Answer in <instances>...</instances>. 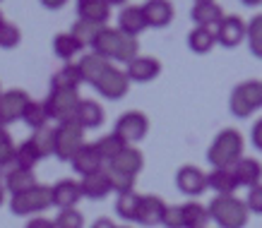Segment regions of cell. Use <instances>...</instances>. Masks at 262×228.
Segmentation results:
<instances>
[{"mask_svg": "<svg viewBox=\"0 0 262 228\" xmlns=\"http://www.w3.org/2000/svg\"><path fill=\"white\" fill-rule=\"evenodd\" d=\"M92 53L101 55L103 60H116V63H130L140 55V43L137 39H130L118 29H111L108 24L99 29L94 43H92Z\"/></svg>", "mask_w": 262, "mask_h": 228, "instance_id": "6da1fadb", "label": "cell"}, {"mask_svg": "<svg viewBox=\"0 0 262 228\" xmlns=\"http://www.w3.org/2000/svg\"><path fill=\"white\" fill-rule=\"evenodd\" d=\"M243 158V137L238 130L226 127L214 137L207 149V161L214 168H231Z\"/></svg>", "mask_w": 262, "mask_h": 228, "instance_id": "7a4b0ae2", "label": "cell"}, {"mask_svg": "<svg viewBox=\"0 0 262 228\" xmlns=\"http://www.w3.org/2000/svg\"><path fill=\"white\" fill-rule=\"evenodd\" d=\"M207 214L209 221H214L219 228H246L250 216L246 202L233 195H216L207 207Z\"/></svg>", "mask_w": 262, "mask_h": 228, "instance_id": "3957f363", "label": "cell"}, {"mask_svg": "<svg viewBox=\"0 0 262 228\" xmlns=\"http://www.w3.org/2000/svg\"><path fill=\"white\" fill-rule=\"evenodd\" d=\"M80 92H70V89H51L48 99L43 101V108L48 113V120L60 123H70L75 120L77 106H80Z\"/></svg>", "mask_w": 262, "mask_h": 228, "instance_id": "277c9868", "label": "cell"}, {"mask_svg": "<svg viewBox=\"0 0 262 228\" xmlns=\"http://www.w3.org/2000/svg\"><path fill=\"white\" fill-rule=\"evenodd\" d=\"M82 144H84V130L75 120L60 123L58 127H53V156L56 158L70 161Z\"/></svg>", "mask_w": 262, "mask_h": 228, "instance_id": "5b68a950", "label": "cell"}, {"mask_svg": "<svg viewBox=\"0 0 262 228\" xmlns=\"http://www.w3.org/2000/svg\"><path fill=\"white\" fill-rule=\"evenodd\" d=\"M48 207H51V188L46 185H36L22 195L10 197V212L15 216H36Z\"/></svg>", "mask_w": 262, "mask_h": 228, "instance_id": "8992f818", "label": "cell"}, {"mask_svg": "<svg viewBox=\"0 0 262 228\" xmlns=\"http://www.w3.org/2000/svg\"><path fill=\"white\" fill-rule=\"evenodd\" d=\"M149 132V118L140 113V110H127L118 118L116 127H113V134L118 137L125 147H133L137 142H142Z\"/></svg>", "mask_w": 262, "mask_h": 228, "instance_id": "52a82bcc", "label": "cell"}, {"mask_svg": "<svg viewBox=\"0 0 262 228\" xmlns=\"http://www.w3.org/2000/svg\"><path fill=\"white\" fill-rule=\"evenodd\" d=\"M32 101L22 89H10L0 94V127H8L17 120H22V113L27 103Z\"/></svg>", "mask_w": 262, "mask_h": 228, "instance_id": "ba28073f", "label": "cell"}, {"mask_svg": "<svg viewBox=\"0 0 262 228\" xmlns=\"http://www.w3.org/2000/svg\"><path fill=\"white\" fill-rule=\"evenodd\" d=\"M246 39V22L238 15H224V19L214 27V41L222 48H236Z\"/></svg>", "mask_w": 262, "mask_h": 228, "instance_id": "9c48e42d", "label": "cell"}, {"mask_svg": "<svg viewBox=\"0 0 262 228\" xmlns=\"http://www.w3.org/2000/svg\"><path fill=\"white\" fill-rule=\"evenodd\" d=\"M94 89L103 99H108V101H120V99L130 92V82H127L125 72L111 65L108 70L103 72V77L94 84Z\"/></svg>", "mask_w": 262, "mask_h": 228, "instance_id": "30bf717a", "label": "cell"}, {"mask_svg": "<svg viewBox=\"0 0 262 228\" xmlns=\"http://www.w3.org/2000/svg\"><path fill=\"white\" fill-rule=\"evenodd\" d=\"M125 77L127 82H137V84H147V82H154L161 72V63L151 55H137L135 60H130L125 65Z\"/></svg>", "mask_w": 262, "mask_h": 228, "instance_id": "8fae6325", "label": "cell"}, {"mask_svg": "<svg viewBox=\"0 0 262 228\" xmlns=\"http://www.w3.org/2000/svg\"><path fill=\"white\" fill-rule=\"evenodd\" d=\"M176 185L183 195L200 197L207 190V173H202L198 166H181L176 173Z\"/></svg>", "mask_w": 262, "mask_h": 228, "instance_id": "7c38bea8", "label": "cell"}, {"mask_svg": "<svg viewBox=\"0 0 262 228\" xmlns=\"http://www.w3.org/2000/svg\"><path fill=\"white\" fill-rule=\"evenodd\" d=\"M82 199L80 192V183L77 180H58L56 185H51V207L58 209H75V204Z\"/></svg>", "mask_w": 262, "mask_h": 228, "instance_id": "4fadbf2b", "label": "cell"}, {"mask_svg": "<svg viewBox=\"0 0 262 228\" xmlns=\"http://www.w3.org/2000/svg\"><path fill=\"white\" fill-rule=\"evenodd\" d=\"M70 166H72V171H75L77 175H82V178L106 168L103 161L99 158V154H96L94 144H82L80 149L75 151V156L70 158Z\"/></svg>", "mask_w": 262, "mask_h": 228, "instance_id": "5bb4252c", "label": "cell"}, {"mask_svg": "<svg viewBox=\"0 0 262 228\" xmlns=\"http://www.w3.org/2000/svg\"><path fill=\"white\" fill-rule=\"evenodd\" d=\"M106 168H111V171H116V173L130 175V178H137V173L144 168V156L137 147H125V149L120 151L118 156L113 158Z\"/></svg>", "mask_w": 262, "mask_h": 228, "instance_id": "9a60e30c", "label": "cell"}, {"mask_svg": "<svg viewBox=\"0 0 262 228\" xmlns=\"http://www.w3.org/2000/svg\"><path fill=\"white\" fill-rule=\"evenodd\" d=\"M231 173L236 178V185L238 188H255L260 185L262 180V166L257 158H250V156H243L236 166H231Z\"/></svg>", "mask_w": 262, "mask_h": 228, "instance_id": "2e32d148", "label": "cell"}, {"mask_svg": "<svg viewBox=\"0 0 262 228\" xmlns=\"http://www.w3.org/2000/svg\"><path fill=\"white\" fill-rule=\"evenodd\" d=\"M190 17L195 27H202V29H214L216 24L224 19V10L222 5H216L212 0H198L190 10Z\"/></svg>", "mask_w": 262, "mask_h": 228, "instance_id": "e0dca14e", "label": "cell"}, {"mask_svg": "<svg viewBox=\"0 0 262 228\" xmlns=\"http://www.w3.org/2000/svg\"><path fill=\"white\" fill-rule=\"evenodd\" d=\"M142 15L144 22H147V29H161V27H168L171 19H173V5L166 3V0H149L142 5Z\"/></svg>", "mask_w": 262, "mask_h": 228, "instance_id": "ac0fdd59", "label": "cell"}, {"mask_svg": "<svg viewBox=\"0 0 262 228\" xmlns=\"http://www.w3.org/2000/svg\"><path fill=\"white\" fill-rule=\"evenodd\" d=\"M164 199L157 195H144L140 199V207H137V216L135 223H142V226H161V216H164Z\"/></svg>", "mask_w": 262, "mask_h": 228, "instance_id": "d6986e66", "label": "cell"}, {"mask_svg": "<svg viewBox=\"0 0 262 228\" xmlns=\"http://www.w3.org/2000/svg\"><path fill=\"white\" fill-rule=\"evenodd\" d=\"M77 17L82 22L106 27L108 17H111V3H106V0H80L77 3Z\"/></svg>", "mask_w": 262, "mask_h": 228, "instance_id": "ffe728a7", "label": "cell"}, {"mask_svg": "<svg viewBox=\"0 0 262 228\" xmlns=\"http://www.w3.org/2000/svg\"><path fill=\"white\" fill-rule=\"evenodd\" d=\"M80 192L82 197H87V199H106V197L113 192L111 188V180H108V173H106V168L103 171H96L92 175H84L80 180Z\"/></svg>", "mask_w": 262, "mask_h": 228, "instance_id": "44dd1931", "label": "cell"}, {"mask_svg": "<svg viewBox=\"0 0 262 228\" xmlns=\"http://www.w3.org/2000/svg\"><path fill=\"white\" fill-rule=\"evenodd\" d=\"M147 29V22H144L142 8H123L118 15V32L130 36V39H137L140 34Z\"/></svg>", "mask_w": 262, "mask_h": 228, "instance_id": "7402d4cb", "label": "cell"}, {"mask_svg": "<svg viewBox=\"0 0 262 228\" xmlns=\"http://www.w3.org/2000/svg\"><path fill=\"white\" fill-rule=\"evenodd\" d=\"M75 123L82 130H96V127L103 125V108L96 101L82 99L80 106H77V113H75Z\"/></svg>", "mask_w": 262, "mask_h": 228, "instance_id": "603a6c76", "label": "cell"}, {"mask_svg": "<svg viewBox=\"0 0 262 228\" xmlns=\"http://www.w3.org/2000/svg\"><path fill=\"white\" fill-rule=\"evenodd\" d=\"M77 67H80L82 82H87V84H92V87H94L96 82L103 77V72L111 67V63H108V60H103L101 55L87 53V55H84V58L80 60V63H77Z\"/></svg>", "mask_w": 262, "mask_h": 228, "instance_id": "cb8c5ba5", "label": "cell"}, {"mask_svg": "<svg viewBox=\"0 0 262 228\" xmlns=\"http://www.w3.org/2000/svg\"><path fill=\"white\" fill-rule=\"evenodd\" d=\"M39 183H36V175L34 171H27V168H10L8 175H5V185L3 188L10 190V195H22L27 190L36 188Z\"/></svg>", "mask_w": 262, "mask_h": 228, "instance_id": "d4e9b609", "label": "cell"}, {"mask_svg": "<svg viewBox=\"0 0 262 228\" xmlns=\"http://www.w3.org/2000/svg\"><path fill=\"white\" fill-rule=\"evenodd\" d=\"M207 190H214L216 195H233L238 185L231 168H212V173L207 175Z\"/></svg>", "mask_w": 262, "mask_h": 228, "instance_id": "484cf974", "label": "cell"}, {"mask_svg": "<svg viewBox=\"0 0 262 228\" xmlns=\"http://www.w3.org/2000/svg\"><path fill=\"white\" fill-rule=\"evenodd\" d=\"M80 84H84V82H82V75H80V67L72 63L60 67V70L51 77V89H70V92H77Z\"/></svg>", "mask_w": 262, "mask_h": 228, "instance_id": "4316f807", "label": "cell"}, {"mask_svg": "<svg viewBox=\"0 0 262 228\" xmlns=\"http://www.w3.org/2000/svg\"><path fill=\"white\" fill-rule=\"evenodd\" d=\"M181 219L183 228H207L209 214H207V207H202L200 202H188L181 207Z\"/></svg>", "mask_w": 262, "mask_h": 228, "instance_id": "83f0119b", "label": "cell"}, {"mask_svg": "<svg viewBox=\"0 0 262 228\" xmlns=\"http://www.w3.org/2000/svg\"><path fill=\"white\" fill-rule=\"evenodd\" d=\"M214 46H216L214 29H202V27H195V29L188 34V48H190L192 53L207 55Z\"/></svg>", "mask_w": 262, "mask_h": 228, "instance_id": "f1b7e54d", "label": "cell"}, {"mask_svg": "<svg viewBox=\"0 0 262 228\" xmlns=\"http://www.w3.org/2000/svg\"><path fill=\"white\" fill-rule=\"evenodd\" d=\"M94 149H96V154H99V158L103 161V166H108L113 158L118 156L120 151L125 149V144H123V142L111 132V134H106V137H101V140H96Z\"/></svg>", "mask_w": 262, "mask_h": 228, "instance_id": "f546056e", "label": "cell"}, {"mask_svg": "<svg viewBox=\"0 0 262 228\" xmlns=\"http://www.w3.org/2000/svg\"><path fill=\"white\" fill-rule=\"evenodd\" d=\"M80 51H82V46L77 43V39H75L70 32L58 34L56 39H53V53H56L60 60H65V63H70Z\"/></svg>", "mask_w": 262, "mask_h": 228, "instance_id": "4dcf8cb0", "label": "cell"}, {"mask_svg": "<svg viewBox=\"0 0 262 228\" xmlns=\"http://www.w3.org/2000/svg\"><path fill=\"white\" fill-rule=\"evenodd\" d=\"M140 199H142V195H137L135 190H130V192H123V195H118V199H116V214H118L123 221H135L137 207H140Z\"/></svg>", "mask_w": 262, "mask_h": 228, "instance_id": "1f68e13d", "label": "cell"}, {"mask_svg": "<svg viewBox=\"0 0 262 228\" xmlns=\"http://www.w3.org/2000/svg\"><path fill=\"white\" fill-rule=\"evenodd\" d=\"M41 161L39 151L32 144V140H24L19 147H15V168H27V171H34V166Z\"/></svg>", "mask_w": 262, "mask_h": 228, "instance_id": "d6a6232c", "label": "cell"}, {"mask_svg": "<svg viewBox=\"0 0 262 228\" xmlns=\"http://www.w3.org/2000/svg\"><path fill=\"white\" fill-rule=\"evenodd\" d=\"M236 92L241 94V99L248 103V108L253 110V113L257 108H262V82L260 79H248V82L236 87Z\"/></svg>", "mask_w": 262, "mask_h": 228, "instance_id": "836d02e7", "label": "cell"}, {"mask_svg": "<svg viewBox=\"0 0 262 228\" xmlns=\"http://www.w3.org/2000/svg\"><path fill=\"white\" fill-rule=\"evenodd\" d=\"M22 120L32 127L34 132H36V130H41V127H46L48 113H46V108H43V103L29 101V103H27V108H24V113H22Z\"/></svg>", "mask_w": 262, "mask_h": 228, "instance_id": "e575fe53", "label": "cell"}, {"mask_svg": "<svg viewBox=\"0 0 262 228\" xmlns=\"http://www.w3.org/2000/svg\"><path fill=\"white\" fill-rule=\"evenodd\" d=\"M246 39L250 46V53L262 60V15H255L246 24Z\"/></svg>", "mask_w": 262, "mask_h": 228, "instance_id": "d590c367", "label": "cell"}, {"mask_svg": "<svg viewBox=\"0 0 262 228\" xmlns=\"http://www.w3.org/2000/svg\"><path fill=\"white\" fill-rule=\"evenodd\" d=\"M29 140H32V144L36 147L41 158L53 156V127H41V130H36Z\"/></svg>", "mask_w": 262, "mask_h": 228, "instance_id": "8d00e7d4", "label": "cell"}, {"mask_svg": "<svg viewBox=\"0 0 262 228\" xmlns=\"http://www.w3.org/2000/svg\"><path fill=\"white\" fill-rule=\"evenodd\" d=\"M99 29H101V27H96V24H89V22H82V19H77V22L72 24L70 34L75 36V39H77V43H80L82 48H84V46L92 48V43H94V39H96V34H99Z\"/></svg>", "mask_w": 262, "mask_h": 228, "instance_id": "74e56055", "label": "cell"}, {"mask_svg": "<svg viewBox=\"0 0 262 228\" xmlns=\"http://www.w3.org/2000/svg\"><path fill=\"white\" fill-rule=\"evenodd\" d=\"M56 228H84V216L77 209H60L56 219H53Z\"/></svg>", "mask_w": 262, "mask_h": 228, "instance_id": "f35d334b", "label": "cell"}, {"mask_svg": "<svg viewBox=\"0 0 262 228\" xmlns=\"http://www.w3.org/2000/svg\"><path fill=\"white\" fill-rule=\"evenodd\" d=\"M15 164V142L5 127H0V168Z\"/></svg>", "mask_w": 262, "mask_h": 228, "instance_id": "ab89813d", "label": "cell"}, {"mask_svg": "<svg viewBox=\"0 0 262 228\" xmlns=\"http://www.w3.org/2000/svg\"><path fill=\"white\" fill-rule=\"evenodd\" d=\"M19 41H22V34H19V29H17L15 24H10V22L0 24V48L10 51V48L19 46Z\"/></svg>", "mask_w": 262, "mask_h": 228, "instance_id": "60d3db41", "label": "cell"}, {"mask_svg": "<svg viewBox=\"0 0 262 228\" xmlns=\"http://www.w3.org/2000/svg\"><path fill=\"white\" fill-rule=\"evenodd\" d=\"M106 173H108V180H111V188L113 192H130V190H135V178H130V175H123V173H116L111 168H106Z\"/></svg>", "mask_w": 262, "mask_h": 228, "instance_id": "b9f144b4", "label": "cell"}, {"mask_svg": "<svg viewBox=\"0 0 262 228\" xmlns=\"http://www.w3.org/2000/svg\"><path fill=\"white\" fill-rule=\"evenodd\" d=\"M229 108H231V116L233 118H241V120H246V118H250L253 116V110L248 108V103L241 99V94L233 89L231 92V96H229Z\"/></svg>", "mask_w": 262, "mask_h": 228, "instance_id": "7bdbcfd3", "label": "cell"}, {"mask_svg": "<svg viewBox=\"0 0 262 228\" xmlns=\"http://www.w3.org/2000/svg\"><path fill=\"white\" fill-rule=\"evenodd\" d=\"M243 202H246L248 214H260L262 216V183L248 190V197L243 199Z\"/></svg>", "mask_w": 262, "mask_h": 228, "instance_id": "ee69618b", "label": "cell"}, {"mask_svg": "<svg viewBox=\"0 0 262 228\" xmlns=\"http://www.w3.org/2000/svg\"><path fill=\"white\" fill-rule=\"evenodd\" d=\"M161 226H164V228H183L181 207H178V204H166L164 216H161Z\"/></svg>", "mask_w": 262, "mask_h": 228, "instance_id": "f6af8a7d", "label": "cell"}, {"mask_svg": "<svg viewBox=\"0 0 262 228\" xmlns=\"http://www.w3.org/2000/svg\"><path fill=\"white\" fill-rule=\"evenodd\" d=\"M250 140H253V147L257 151H262V118L257 120L253 125V130H250Z\"/></svg>", "mask_w": 262, "mask_h": 228, "instance_id": "bcb514c9", "label": "cell"}, {"mask_svg": "<svg viewBox=\"0 0 262 228\" xmlns=\"http://www.w3.org/2000/svg\"><path fill=\"white\" fill-rule=\"evenodd\" d=\"M24 228H56L53 226V221L51 219H43V216H34V219L27 221V226Z\"/></svg>", "mask_w": 262, "mask_h": 228, "instance_id": "7dc6e473", "label": "cell"}, {"mask_svg": "<svg viewBox=\"0 0 262 228\" xmlns=\"http://www.w3.org/2000/svg\"><path fill=\"white\" fill-rule=\"evenodd\" d=\"M92 228H116V223H113L111 219H96L94 223H92Z\"/></svg>", "mask_w": 262, "mask_h": 228, "instance_id": "c3c4849f", "label": "cell"}, {"mask_svg": "<svg viewBox=\"0 0 262 228\" xmlns=\"http://www.w3.org/2000/svg\"><path fill=\"white\" fill-rule=\"evenodd\" d=\"M43 8L46 10H60L63 8V0H46V3H43Z\"/></svg>", "mask_w": 262, "mask_h": 228, "instance_id": "681fc988", "label": "cell"}, {"mask_svg": "<svg viewBox=\"0 0 262 228\" xmlns=\"http://www.w3.org/2000/svg\"><path fill=\"white\" fill-rule=\"evenodd\" d=\"M5 202V188H3V183H0V204Z\"/></svg>", "mask_w": 262, "mask_h": 228, "instance_id": "f907efd6", "label": "cell"}, {"mask_svg": "<svg viewBox=\"0 0 262 228\" xmlns=\"http://www.w3.org/2000/svg\"><path fill=\"white\" fill-rule=\"evenodd\" d=\"M3 22H5V19H3V12H0V24H3Z\"/></svg>", "mask_w": 262, "mask_h": 228, "instance_id": "816d5d0a", "label": "cell"}, {"mask_svg": "<svg viewBox=\"0 0 262 228\" xmlns=\"http://www.w3.org/2000/svg\"><path fill=\"white\" fill-rule=\"evenodd\" d=\"M116 228H130V226H116Z\"/></svg>", "mask_w": 262, "mask_h": 228, "instance_id": "f5cc1de1", "label": "cell"}, {"mask_svg": "<svg viewBox=\"0 0 262 228\" xmlns=\"http://www.w3.org/2000/svg\"><path fill=\"white\" fill-rule=\"evenodd\" d=\"M0 94H3V92H0Z\"/></svg>", "mask_w": 262, "mask_h": 228, "instance_id": "db71d44e", "label": "cell"}]
</instances>
